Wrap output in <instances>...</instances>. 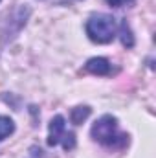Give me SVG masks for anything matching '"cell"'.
Returning <instances> with one entry per match:
<instances>
[{"label": "cell", "mask_w": 156, "mask_h": 158, "mask_svg": "<svg viewBox=\"0 0 156 158\" xmlns=\"http://www.w3.org/2000/svg\"><path fill=\"white\" fill-rule=\"evenodd\" d=\"M90 134L97 143H101L105 147L119 149V147H125L129 143V134L119 129L117 119L114 116H110V114H105V116H101L97 119L92 125Z\"/></svg>", "instance_id": "6da1fadb"}, {"label": "cell", "mask_w": 156, "mask_h": 158, "mask_svg": "<svg viewBox=\"0 0 156 158\" xmlns=\"http://www.w3.org/2000/svg\"><path fill=\"white\" fill-rule=\"evenodd\" d=\"M86 35L92 42L97 44H109L117 35V22L112 15L107 13H96L86 20Z\"/></svg>", "instance_id": "7a4b0ae2"}, {"label": "cell", "mask_w": 156, "mask_h": 158, "mask_svg": "<svg viewBox=\"0 0 156 158\" xmlns=\"http://www.w3.org/2000/svg\"><path fill=\"white\" fill-rule=\"evenodd\" d=\"M66 123H64V118L61 114H57L55 118L50 121V132H48V145L55 147L63 142L64 134H66Z\"/></svg>", "instance_id": "3957f363"}, {"label": "cell", "mask_w": 156, "mask_h": 158, "mask_svg": "<svg viewBox=\"0 0 156 158\" xmlns=\"http://www.w3.org/2000/svg\"><path fill=\"white\" fill-rule=\"evenodd\" d=\"M84 70L90 72V74H94V76H109L112 72V64L105 57H92V59L86 61Z\"/></svg>", "instance_id": "277c9868"}, {"label": "cell", "mask_w": 156, "mask_h": 158, "mask_svg": "<svg viewBox=\"0 0 156 158\" xmlns=\"http://www.w3.org/2000/svg\"><path fill=\"white\" fill-rule=\"evenodd\" d=\"M15 132V123L7 116H0V140H6L9 134Z\"/></svg>", "instance_id": "5b68a950"}, {"label": "cell", "mask_w": 156, "mask_h": 158, "mask_svg": "<svg viewBox=\"0 0 156 158\" xmlns=\"http://www.w3.org/2000/svg\"><path fill=\"white\" fill-rule=\"evenodd\" d=\"M90 116V109L88 107H76V109H72V112H70V119H72V123H83L84 119Z\"/></svg>", "instance_id": "8992f818"}, {"label": "cell", "mask_w": 156, "mask_h": 158, "mask_svg": "<svg viewBox=\"0 0 156 158\" xmlns=\"http://www.w3.org/2000/svg\"><path fill=\"white\" fill-rule=\"evenodd\" d=\"M117 33L121 35V42H123V46L130 48V46L134 44V39H132V33H130V30H129L127 22H121V24L117 26Z\"/></svg>", "instance_id": "52a82bcc"}, {"label": "cell", "mask_w": 156, "mask_h": 158, "mask_svg": "<svg viewBox=\"0 0 156 158\" xmlns=\"http://www.w3.org/2000/svg\"><path fill=\"white\" fill-rule=\"evenodd\" d=\"M61 145H63L66 151L74 149V147H76V136H74V132H66L64 138H63V142H61Z\"/></svg>", "instance_id": "ba28073f"}, {"label": "cell", "mask_w": 156, "mask_h": 158, "mask_svg": "<svg viewBox=\"0 0 156 158\" xmlns=\"http://www.w3.org/2000/svg\"><path fill=\"white\" fill-rule=\"evenodd\" d=\"M121 2H123V0H107V4H109V6H112V7H119V6H121Z\"/></svg>", "instance_id": "9c48e42d"}]
</instances>
